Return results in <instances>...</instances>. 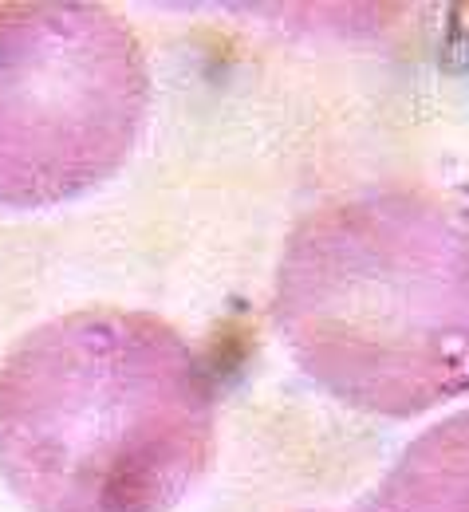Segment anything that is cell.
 <instances>
[{"label":"cell","instance_id":"cell-1","mask_svg":"<svg viewBox=\"0 0 469 512\" xmlns=\"http://www.w3.org/2000/svg\"><path fill=\"white\" fill-rule=\"evenodd\" d=\"M217 398L154 316L75 312L0 363V473L32 512H170L213 453Z\"/></svg>","mask_w":469,"mask_h":512},{"label":"cell","instance_id":"cell-3","mask_svg":"<svg viewBox=\"0 0 469 512\" xmlns=\"http://www.w3.org/2000/svg\"><path fill=\"white\" fill-rule=\"evenodd\" d=\"M146 115L134 36L87 4L0 8V205L36 209L99 186Z\"/></svg>","mask_w":469,"mask_h":512},{"label":"cell","instance_id":"cell-2","mask_svg":"<svg viewBox=\"0 0 469 512\" xmlns=\"http://www.w3.org/2000/svg\"><path fill=\"white\" fill-rule=\"evenodd\" d=\"M466 308V229L414 197L339 201L296 229L280 264V335L332 394L379 414L469 383Z\"/></svg>","mask_w":469,"mask_h":512}]
</instances>
